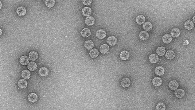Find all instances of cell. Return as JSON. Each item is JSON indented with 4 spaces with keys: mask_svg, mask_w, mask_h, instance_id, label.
<instances>
[{
    "mask_svg": "<svg viewBox=\"0 0 195 110\" xmlns=\"http://www.w3.org/2000/svg\"><path fill=\"white\" fill-rule=\"evenodd\" d=\"M157 110H165L166 109V106L165 104L161 102H159L157 104L156 106Z\"/></svg>",
    "mask_w": 195,
    "mask_h": 110,
    "instance_id": "cell-33",
    "label": "cell"
},
{
    "mask_svg": "<svg viewBox=\"0 0 195 110\" xmlns=\"http://www.w3.org/2000/svg\"><path fill=\"white\" fill-rule=\"evenodd\" d=\"M120 59L122 60H126L128 59L130 56V54L128 51L124 50L121 52L120 55Z\"/></svg>",
    "mask_w": 195,
    "mask_h": 110,
    "instance_id": "cell-4",
    "label": "cell"
},
{
    "mask_svg": "<svg viewBox=\"0 0 195 110\" xmlns=\"http://www.w3.org/2000/svg\"><path fill=\"white\" fill-rule=\"evenodd\" d=\"M29 58L32 61H35L38 57V54L36 52L31 51L29 54Z\"/></svg>",
    "mask_w": 195,
    "mask_h": 110,
    "instance_id": "cell-26",
    "label": "cell"
},
{
    "mask_svg": "<svg viewBox=\"0 0 195 110\" xmlns=\"http://www.w3.org/2000/svg\"><path fill=\"white\" fill-rule=\"evenodd\" d=\"M20 62L23 65H26L29 62V59L26 56H22L20 58Z\"/></svg>",
    "mask_w": 195,
    "mask_h": 110,
    "instance_id": "cell-22",
    "label": "cell"
},
{
    "mask_svg": "<svg viewBox=\"0 0 195 110\" xmlns=\"http://www.w3.org/2000/svg\"><path fill=\"white\" fill-rule=\"evenodd\" d=\"M31 73L29 70H25L22 71L21 72V77L24 79H29L30 77Z\"/></svg>",
    "mask_w": 195,
    "mask_h": 110,
    "instance_id": "cell-25",
    "label": "cell"
},
{
    "mask_svg": "<svg viewBox=\"0 0 195 110\" xmlns=\"http://www.w3.org/2000/svg\"><path fill=\"white\" fill-rule=\"evenodd\" d=\"M140 39L143 41H146L148 39L149 37V34L147 31H141L139 34Z\"/></svg>",
    "mask_w": 195,
    "mask_h": 110,
    "instance_id": "cell-9",
    "label": "cell"
},
{
    "mask_svg": "<svg viewBox=\"0 0 195 110\" xmlns=\"http://www.w3.org/2000/svg\"><path fill=\"white\" fill-rule=\"evenodd\" d=\"M166 52V49L164 47H158L156 49V53L159 56H164Z\"/></svg>",
    "mask_w": 195,
    "mask_h": 110,
    "instance_id": "cell-27",
    "label": "cell"
},
{
    "mask_svg": "<svg viewBox=\"0 0 195 110\" xmlns=\"http://www.w3.org/2000/svg\"><path fill=\"white\" fill-rule=\"evenodd\" d=\"M162 41L166 44H170L172 40V36L169 34H166L162 37Z\"/></svg>",
    "mask_w": 195,
    "mask_h": 110,
    "instance_id": "cell-7",
    "label": "cell"
},
{
    "mask_svg": "<svg viewBox=\"0 0 195 110\" xmlns=\"http://www.w3.org/2000/svg\"><path fill=\"white\" fill-rule=\"evenodd\" d=\"M1 8H2V7H3V4H2V3H1Z\"/></svg>",
    "mask_w": 195,
    "mask_h": 110,
    "instance_id": "cell-36",
    "label": "cell"
},
{
    "mask_svg": "<svg viewBox=\"0 0 195 110\" xmlns=\"http://www.w3.org/2000/svg\"><path fill=\"white\" fill-rule=\"evenodd\" d=\"M192 21H193V23L195 24V15L192 18Z\"/></svg>",
    "mask_w": 195,
    "mask_h": 110,
    "instance_id": "cell-35",
    "label": "cell"
},
{
    "mask_svg": "<svg viewBox=\"0 0 195 110\" xmlns=\"http://www.w3.org/2000/svg\"><path fill=\"white\" fill-rule=\"evenodd\" d=\"M185 94L184 90L182 89H177L175 92V95L178 98H183Z\"/></svg>",
    "mask_w": 195,
    "mask_h": 110,
    "instance_id": "cell-8",
    "label": "cell"
},
{
    "mask_svg": "<svg viewBox=\"0 0 195 110\" xmlns=\"http://www.w3.org/2000/svg\"><path fill=\"white\" fill-rule=\"evenodd\" d=\"M55 0H45V4L48 8H51L53 7L55 5Z\"/></svg>",
    "mask_w": 195,
    "mask_h": 110,
    "instance_id": "cell-32",
    "label": "cell"
},
{
    "mask_svg": "<svg viewBox=\"0 0 195 110\" xmlns=\"http://www.w3.org/2000/svg\"><path fill=\"white\" fill-rule=\"evenodd\" d=\"M39 74L42 77H47L49 74V70L46 67H41L39 70Z\"/></svg>",
    "mask_w": 195,
    "mask_h": 110,
    "instance_id": "cell-6",
    "label": "cell"
},
{
    "mask_svg": "<svg viewBox=\"0 0 195 110\" xmlns=\"http://www.w3.org/2000/svg\"><path fill=\"white\" fill-rule=\"evenodd\" d=\"M96 35L98 38L100 39H103L106 37V33L104 30L100 29L96 31Z\"/></svg>",
    "mask_w": 195,
    "mask_h": 110,
    "instance_id": "cell-1",
    "label": "cell"
},
{
    "mask_svg": "<svg viewBox=\"0 0 195 110\" xmlns=\"http://www.w3.org/2000/svg\"><path fill=\"white\" fill-rule=\"evenodd\" d=\"M92 0H82L83 4L87 6H90L92 3Z\"/></svg>",
    "mask_w": 195,
    "mask_h": 110,
    "instance_id": "cell-34",
    "label": "cell"
},
{
    "mask_svg": "<svg viewBox=\"0 0 195 110\" xmlns=\"http://www.w3.org/2000/svg\"><path fill=\"white\" fill-rule=\"evenodd\" d=\"M80 34L84 38H88L91 34L90 30L88 28H85L80 32Z\"/></svg>",
    "mask_w": 195,
    "mask_h": 110,
    "instance_id": "cell-15",
    "label": "cell"
},
{
    "mask_svg": "<svg viewBox=\"0 0 195 110\" xmlns=\"http://www.w3.org/2000/svg\"><path fill=\"white\" fill-rule=\"evenodd\" d=\"M1 35L2 34V30L1 29Z\"/></svg>",
    "mask_w": 195,
    "mask_h": 110,
    "instance_id": "cell-37",
    "label": "cell"
},
{
    "mask_svg": "<svg viewBox=\"0 0 195 110\" xmlns=\"http://www.w3.org/2000/svg\"><path fill=\"white\" fill-rule=\"evenodd\" d=\"M28 99L29 101L30 102L32 103H35L38 101V95L35 93H32L29 94L28 96Z\"/></svg>",
    "mask_w": 195,
    "mask_h": 110,
    "instance_id": "cell-12",
    "label": "cell"
},
{
    "mask_svg": "<svg viewBox=\"0 0 195 110\" xmlns=\"http://www.w3.org/2000/svg\"><path fill=\"white\" fill-rule=\"evenodd\" d=\"M27 68L29 70L31 71H35L38 68L37 63L34 62H31L29 63L27 65Z\"/></svg>",
    "mask_w": 195,
    "mask_h": 110,
    "instance_id": "cell-30",
    "label": "cell"
},
{
    "mask_svg": "<svg viewBox=\"0 0 195 110\" xmlns=\"http://www.w3.org/2000/svg\"><path fill=\"white\" fill-rule=\"evenodd\" d=\"M16 12L19 16H24L26 13V9L24 7H19L17 8Z\"/></svg>",
    "mask_w": 195,
    "mask_h": 110,
    "instance_id": "cell-5",
    "label": "cell"
},
{
    "mask_svg": "<svg viewBox=\"0 0 195 110\" xmlns=\"http://www.w3.org/2000/svg\"><path fill=\"white\" fill-rule=\"evenodd\" d=\"M155 73L158 76H163L165 73V69L161 66L157 67L155 69Z\"/></svg>",
    "mask_w": 195,
    "mask_h": 110,
    "instance_id": "cell-3",
    "label": "cell"
},
{
    "mask_svg": "<svg viewBox=\"0 0 195 110\" xmlns=\"http://www.w3.org/2000/svg\"><path fill=\"white\" fill-rule=\"evenodd\" d=\"M143 28L144 30L146 31H149L152 30V25L151 22L149 21H147L145 24H144L143 26Z\"/></svg>",
    "mask_w": 195,
    "mask_h": 110,
    "instance_id": "cell-31",
    "label": "cell"
},
{
    "mask_svg": "<svg viewBox=\"0 0 195 110\" xmlns=\"http://www.w3.org/2000/svg\"><path fill=\"white\" fill-rule=\"evenodd\" d=\"M149 60L151 63H156L159 60V58L157 55L152 54L149 56Z\"/></svg>",
    "mask_w": 195,
    "mask_h": 110,
    "instance_id": "cell-18",
    "label": "cell"
},
{
    "mask_svg": "<svg viewBox=\"0 0 195 110\" xmlns=\"http://www.w3.org/2000/svg\"><path fill=\"white\" fill-rule=\"evenodd\" d=\"M18 85L20 89L26 88L27 86V82L24 79H21L18 81Z\"/></svg>",
    "mask_w": 195,
    "mask_h": 110,
    "instance_id": "cell-24",
    "label": "cell"
},
{
    "mask_svg": "<svg viewBox=\"0 0 195 110\" xmlns=\"http://www.w3.org/2000/svg\"><path fill=\"white\" fill-rule=\"evenodd\" d=\"M94 46V44L91 40H87L85 42L84 47L87 50L92 49L93 48Z\"/></svg>",
    "mask_w": 195,
    "mask_h": 110,
    "instance_id": "cell-23",
    "label": "cell"
},
{
    "mask_svg": "<svg viewBox=\"0 0 195 110\" xmlns=\"http://www.w3.org/2000/svg\"><path fill=\"white\" fill-rule=\"evenodd\" d=\"M85 23L87 26H92L94 24L95 19L92 16H87L85 19Z\"/></svg>",
    "mask_w": 195,
    "mask_h": 110,
    "instance_id": "cell-10",
    "label": "cell"
},
{
    "mask_svg": "<svg viewBox=\"0 0 195 110\" xmlns=\"http://www.w3.org/2000/svg\"><path fill=\"white\" fill-rule=\"evenodd\" d=\"M146 20L145 16L142 15L138 16L136 18V21L138 24L141 25L144 23Z\"/></svg>",
    "mask_w": 195,
    "mask_h": 110,
    "instance_id": "cell-17",
    "label": "cell"
},
{
    "mask_svg": "<svg viewBox=\"0 0 195 110\" xmlns=\"http://www.w3.org/2000/svg\"><path fill=\"white\" fill-rule=\"evenodd\" d=\"M121 84L122 86L124 88L128 87L131 84V80L127 78H123L121 80Z\"/></svg>",
    "mask_w": 195,
    "mask_h": 110,
    "instance_id": "cell-13",
    "label": "cell"
},
{
    "mask_svg": "<svg viewBox=\"0 0 195 110\" xmlns=\"http://www.w3.org/2000/svg\"><path fill=\"white\" fill-rule=\"evenodd\" d=\"M175 53L172 50H169L165 55V57L167 59L169 60L173 59L175 57Z\"/></svg>",
    "mask_w": 195,
    "mask_h": 110,
    "instance_id": "cell-19",
    "label": "cell"
},
{
    "mask_svg": "<svg viewBox=\"0 0 195 110\" xmlns=\"http://www.w3.org/2000/svg\"><path fill=\"white\" fill-rule=\"evenodd\" d=\"M169 86L170 90H177L179 87L178 83L176 80L172 81L169 83Z\"/></svg>",
    "mask_w": 195,
    "mask_h": 110,
    "instance_id": "cell-11",
    "label": "cell"
},
{
    "mask_svg": "<svg viewBox=\"0 0 195 110\" xmlns=\"http://www.w3.org/2000/svg\"><path fill=\"white\" fill-rule=\"evenodd\" d=\"M106 41L111 46H114L117 43V39L114 36H110L107 38Z\"/></svg>",
    "mask_w": 195,
    "mask_h": 110,
    "instance_id": "cell-2",
    "label": "cell"
},
{
    "mask_svg": "<svg viewBox=\"0 0 195 110\" xmlns=\"http://www.w3.org/2000/svg\"><path fill=\"white\" fill-rule=\"evenodd\" d=\"M171 35L173 38H177L180 35L181 31L180 30L177 28H173L171 32Z\"/></svg>",
    "mask_w": 195,
    "mask_h": 110,
    "instance_id": "cell-20",
    "label": "cell"
},
{
    "mask_svg": "<svg viewBox=\"0 0 195 110\" xmlns=\"http://www.w3.org/2000/svg\"><path fill=\"white\" fill-rule=\"evenodd\" d=\"M152 84L155 86H160L162 84V80L159 77H155L152 81Z\"/></svg>",
    "mask_w": 195,
    "mask_h": 110,
    "instance_id": "cell-14",
    "label": "cell"
},
{
    "mask_svg": "<svg viewBox=\"0 0 195 110\" xmlns=\"http://www.w3.org/2000/svg\"><path fill=\"white\" fill-rule=\"evenodd\" d=\"M82 13L83 15L86 16H88L90 15L91 14V13H92L91 8L89 7H84L82 9Z\"/></svg>",
    "mask_w": 195,
    "mask_h": 110,
    "instance_id": "cell-16",
    "label": "cell"
},
{
    "mask_svg": "<svg viewBox=\"0 0 195 110\" xmlns=\"http://www.w3.org/2000/svg\"><path fill=\"white\" fill-rule=\"evenodd\" d=\"M90 56L92 58H95L99 55V51L97 49H93L90 51L89 53Z\"/></svg>",
    "mask_w": 195,
    "mask_h": 110,
    "instance_id": "cell-29",
    "label": "cell"
},
{
    "mask_svg": "<svg viewBox=\"0 0 195 110\" xmlns=\"http://www.w3.org/2000/svg\"><path fill=\"white\" fill-rule=\"evenodd\" d=\"M109 50V46L106 44H103L102 45L100 48V51L101 53L103 54H106Z\"/></svg>",
    "mask_w": 195,
    "mask_h": 110,
    "instance_id": "cell-21",
    "label": "cell"
},
{
    "mask_svg": "<svg viewBox=\"0 0 195 110\" xmlns=\"http://www.w3.org/2000/svg\"><path fill=\"white\" fill-rule=\"evenodd\" d=\"M184 28L187 30L192 29L194 27V24L192 21L190 20H187L184 24Z\"/></svg>",
    "mask_w": 195,
    "mask_h": 110,
    "instance_id": "cell-28",
    "label": "cell"
}]
</instances>
